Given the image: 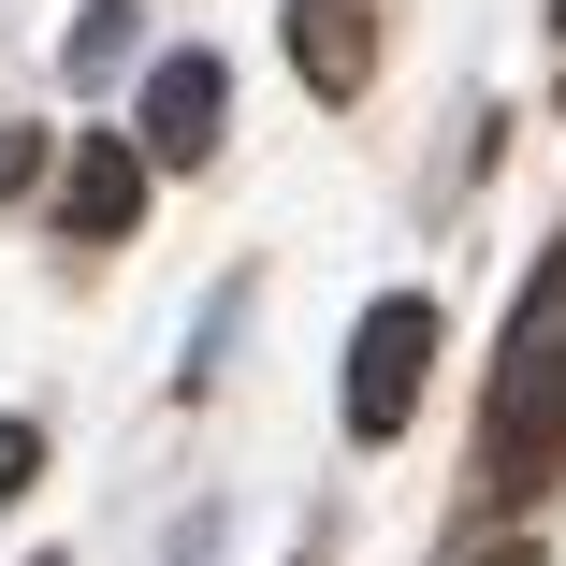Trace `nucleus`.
<instances>
[{"instance_id": "nucleus-1", "label": "nucleus", "mask_w": 566, "mask_h": 566, "mask_svg": "<svg viewBox=\"0 0 566 566\" xmlns=\"http://www.w3.org/2000/svg\"><path fill=\"white\" fill-rule=\"evenodd\" d=\"M494 465L509 480H537L552 450H566V248L523 276V305H509V349H494Z\"/></svg>"}, {"instance_id": "nucleus-2", "label": "nucleus", "mask_w": 566, "mask_h": 566, "mask_svg": "<svg viewBox=\"0 0 566 566\" xmlns=\"http://www.w3.org/2000/svg\"><path fill=\"white\" fill-rule=\"evenodd\" d=\"M421 364H436V305H421V291H378L364 334H349V436H407Z\"/></svg>"}, {"instance_id": "nucleus-3", "label": "nucleus", "mask_w": 566, "mask_h": 566, "mask_svg": "<svg viewBox=\"0 0 566 566\" xmlns=\"http://www.w3.org/2000/svg\"><path fill=\"white\" fill-rule=\"evenodd\" d=\"M218 117H233V73H218L203 44H175V59L146 73V102H132V146H146L160 175H203V160H218Z\"/></svg>"}, {"instance_id": "nucleus-4", "label": "nucleus", "mask_w": 566, "mask_h": 566, "mask_svg": "<svg viewBox=\"0 0 566 566\" xmlns=\"http://www.w3.org/2000/svg\"><path fill=\"white\" fill-rule=\"evenodd\" d=\"M146 175H160V160H146L132 132H87V146L59 160V233H73V248H117L132 218H146Z\"/></svg>"}, {"instance_id": "nucleus-5", "label": "nucleus", "mask_w": 566, "mask_h": 566, "mask_svg": "<svg viewBox=\"0 0 566 566\" xmlns=\"http://www.w3.org/2000/svg\"><path fill=\"white\" fill-rule=\"evenodd\" d=\"M291 73H305L319 102H364V73H378L364 0H291Z\"/></svg>"}, {"instance_id": "nucleus-6", "label": "nucleus", "mask_w": 566, "mask_h": 566, "mask_svg": "<svg viewBox=\"0 0 566 566\" xmlns=\"http://www.w3.org/2000/svg\"><path fill=\"white\" fill-rule=\"evenodd\" d=\"M117 59H132V0H87V15H73V87H102Z\"/></svg>"}, {"instance_id": "nucleus-7", "label": "nucleus", "mask_w": 566, "mask_h": 566, "mask_svg": "<svg viewBox=\"0 0 566 566\" xmlns=\"http://www.w3.org/2000/svg\"><path fill=\"white\" fill-rule=\"evenodd\" d=\"M30 480H44V436H30V421H0V509H15Z\"/></svg>"}, {"instance_id": "nucleus-8", "label": "nucleus", "mask_w": 566, "mask_h": 566, "mask_svg": "<svg viewBox=\"0 0 566 566\" xmlns=\"http://www.w3.org/2000/svg\"><path fill=\"white\" fill-rule=\"evenodd\" d=\"M44 175V132H0V189H30Z\"/></svg>"}, {"instance_id": "nucleus-9", "label": "nucleus", "mask_w": 566, "mask_h": 566, "mask_svg": "<svg viewBox=\"0 0 566 566\" xmlns=\"http://www.w3.org/2000/svg\"><path fill=\"white\" fill-rule=\"evenodd\" d=\"M480 566H537V552H480Z\"/></svg>"}]
</instances>
